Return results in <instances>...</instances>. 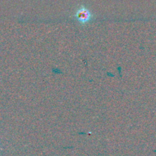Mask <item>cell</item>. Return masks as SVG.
<instances>
[{
  "label": "cell",
  "mask_w": 156,
  "mask_h": 156,
  "mask_svg": "<svg viewBox=\"0 0 156 156\" xmlns=\"http://www.w3.org/2000/svg\"><path fill=\"white\" fill-rule=\"evenodd\" d=\"M75 17L79 22H81L82 24H85V23L88 22L91 19V13L88 9H86L84 6H82L76 11Z\"/></svg>",
  "instance_id": "6da1fadb"
}]
</instances>
